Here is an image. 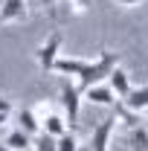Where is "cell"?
<instances>
[{"label":"cell","mask_w":148,"mask_h":151,"mask_svg":"<svg viewBox=\"0 0 148 151\" xmlns=\"http://www.w3.org/2000/svg\"><path fill=\"white\" fill-rule=\"evenodd\" d=\"M32 148L35 151H55V137H50V134H38V137H32Z\"/></svg>","instance_id":"obj_15"},{"label":"cell","mask_w":148,"mask_h":151,"mask_svg":"<svg viewBox=\"0 0 148 151\" xmlns=\"http://www.w3.org/2000/svg\"><path fill=\"white\" fill-rule=\"evenodd\" d=\"M113 67H119V55H116V52H108V50H102L96 61H84L81 73L75 76V81H73L75 90H78V93H84V90L93 87V84H102V81L111 76Z\"/></svg>","instance_id":"obj_1"},{"label":"cell","mask_w":148,"mask_h":151,"mask_svg":"<svg viewBox=\"0 0 148 151\" xmlns=\"http://www.w3.org/2000/svg\"><path fill=\"white\" fill-rule=\"evenodd\" d=\"M78 137L73 131H64L61 137H55V151H78Z\"/></svg>","instance_id":"obj_14"},{"label":"cell","mask_w":148,"mask_h":151,"mask_svg":"<svg viewBox=\"0 0 148 151\" xmlns=\"http://www.w3.org/2000/svg\"><path fill=\"white\" fill-rule=\"evenodd\" d=\"M113 3H119V6H142L145 0H113Z\"/></svg>","instance_id":"obj_19"},{"label":"cell","mask_w":148,"mask_h":151,"mask_svg":"<svg viewBox=\"0 0 148 151\" xmlns=\"http://www.w3.org/2000/svg\"><path fill=\"white\" fill-rule=\"evenodd\" d=\"M61 108H64V122L73 128L75 122H78V113H81V93L75 90L73 81H64L61 84Z\"/></svg>","instance_id":"obj_2"},{"label":"cell","mask_w":148,"mask_h":151,"mask_svg":"<svg viewBox=\"0 0 148 151\" xmlns=\"http://www.w3.org/2000/svg\"><path fill=\"white\" fill-rule=\"evenodd\" d=\"M131 148L134 151H148V131H145L142 122L131 128Z\"/></svg>","instance_id":"obj_13"},{"label":"cell","mask_w":148,"mask_h":151,"mask_svg":"<svg viewBox=\"0 0 148 151\" xmlns=\"http://www.w3.org/2000/svg\"><path fill=\"white\" fill-rule=\"evenodd\" d=\"M116 116H108V119H102L96 128L90 131V151H108L111 148V139H113V131H116Z\"/></svg>","instance_id":"obj_4"},{"label":"cell","mask_w":148,"mask_h":151,"mask_svg":"<svg viewBox=\"0 0 148 151\" xmlns=\"http://www.w3.org/2000/svg\"><path fill=\"white\" fill-rule=\"evenodd\" d=\"M81 96H84L90 105H99V108H111V105H116V96H113V90L105 84V81H102V84H93V87H87Z\"/></svg>","instance_id":"obj_7"},{"label":"cell","mask_w":148,"mask_h":151,"mask_svg":"<svg viewBox=\"0 0 148 151\" xmlns=\"http://www.w3.org/2000/svg\"><path fill=\"white\" fill-rule=\"evenodd\" d=\"M61 47H64V38H61V32H50V38L38 47V67L41 70H52V64H55V58L61 55Z\"/></svg>","instance_id":"obj_3"},{"label":"cell","mask_w":148,"mask_h":151,"mask_svg":"<svg viewBox=\"0 0 148 151\" xmlns=\"http://www.w3.org/2000/svg\"><path fill=\"white\" fill-rule=\"evenodd\" d=\"M38 6H41V9H52V6H55V0H35Z\"/></svg>","instance_id":"obj_20"},{"label":"cell","mask_w":148,"mask_h":151,"mask_svg":"<svg viewBox=\"0 0 148 151\" xmlns=\"http://www.w3.org/2000/svg\"><path fill=\"white\" fill-rule=\"evenodd\" d=\"M119 105L125 108V111H131V113H145V108H148V87L145 84H139V87H131L128 93L119 99Z\"/></svg>","instance_id":"obj_6"},{"label":"cell","mask_w":148,"mask_h":151,"mask_svg":"<svg viewBox=\"0 0 148 151\" xmlns=\"http://www.w3.org/2000/svg\"><path fill=\"white\" fill-rule=\"evenodd\" d=\"M105 81H108V87L113 90V96H116V99H122V96L131 90V76L125 73L122 67H113V70H111V76H108Z\"/></svg>","instance_id":"obj_8"},{"label":"cell","mask_w":148,"mask_h":151,"mask_svg":"<svg viewBox=\"0 0 148 151\" xmlns=\"http://www.w3.org/2000/svg\"><path fill=\"white\" fill-rule=\"evenodd\" d=\"M78 151H90V148H87V145H78Z\"/></svg>","instance_id":"obj_22"},{"label":"cell","mask_w":148,"mask_h":151,"mask_svg":"<svg viewBox=\"0 0 148 151\" xmlns=\"http://www.w3.org/2000/svg\"><path fill=\"white\" fill-rule=\"evenodd\" d=\"M113 116H116V122H122V125H128V128H134V125H139V122H142V116H139V113L125 111L122 105H119V111L113 113Z\"/></svg>","instance_id":"obj_16"},{"label":"cell","mask_w":148,"mask_h":151,"mask_svg":"<svg viewBox=\"0 0 148 151\" xmlns=\"http://www.w3.org/2000/svg\"><path fill=\"white\" fill-rule=\"evenodd\" d=\"M81 67H84V58H73V55H58L55 64H52V70L61 73L64 78H75L81 73Z\"/></svg>","instance_id":"obj_9"},{"label":"cell","mask_w":148,"mask_h":151,"mask_svg":"<svg viewBox=\"0 0 148 151\" xmlns=\"http://www.w3.org/2000/svg\"><path fill=\"white\" fill-rule=\"evenodd\" d=\"M6 122H9V116H3V113H0V128H3Z\"/></svg>","instance_id":"obj_21"},{"label":"cell","mask_w":148,"mask_h":151,"mask_svg":"<svg viewBox=\"0 0 148 151\" xmlns=\"http://www.w3.org/2000/svg\"><path fill=\"white\" fill-rule=\"evenodd\" d=\"M18 125H20V131L29 134V137H38V134H41V119H38L35 111H29V108L18 111Z\"/></svg>","instance_id":"obj_11"},{"label":"cell","mask_w":148,"mask_h":151,"mask_svg":"<svg viewBox=\"0 0 148 151\" xmlns=\"http://www.w3.org/2000/svg\"><path fill=\"white\" fill-rule=\"evenodd\" d=\"M0 113L3 116H12V102L9 99H0Z\"/></svg>","instance_id":"obj_18"},{"label":"cell","mask_w":148,"mask_h":151,"mask_svg":"<svg viewBox=\"0 0 148 151\" xmlns=\"http://www.w3.org/2000/svg\"><path fill=\"white\" fill-rule=\"evenodd\" d=\"M67 3H70L73 15H84V12H87V6H90V0H67Z\"/></svg>","instance_id":"obj_17"},{"label":"cell","mask_w":148,"mask_h":151,"mask_svg":"<svg viewBox=\"0 0 148 151\" xmlns=\"http://www.w3.org/2000/svg\"><path fill=\"white\" fill-rule=\"evenodd\" d=\"M0 151H9V148H6V145H3V142H0Z\"/></svg>","instance_id":"obj_23"},{"label":"cell","mask_w":148,"mask_h":151,"mask_svg":"<svg viewBox=\"0 0 148 151\" xmlns=\"http://www.w3.org/2000/svg\"><path fill=\"white\" fill-rule=\"evenodd\" d=\"M3 145H6L9 151H29V148H32V137H29V134H23V131L18 128V131H12L9 137H6V142H3Z\"/></svg>","instance_id":"obj_12"},{"label":"cell","mask_w":148,"mask_h":151,"mask_svg":"<svg viewBox=\"0 0 148 151\" xmlns=\"http://www.w3.org/2000/svg\"><path fill=\"white\" fill-rule=\"evenodd\" d=\"M26 18V0H0V23H23Z\"/></svg>","instance_id":"obj_5"},{"label":"cell","mask_w":148,"mask_h":151,"mask_svg":"<svg viewBox=\"0 0 148 151\" xmlns=\"http://www.w3.org/2000/svg\"><path fill=\"white\" fill-rule=\"evenodd\" d=\"M41 131L44 134H50V137H61L64 131H70V125L64 122V116L61 113H55V111H50L44 119H41Z\"/></svg>","instance_id":"obj_10"}]
</instances>
